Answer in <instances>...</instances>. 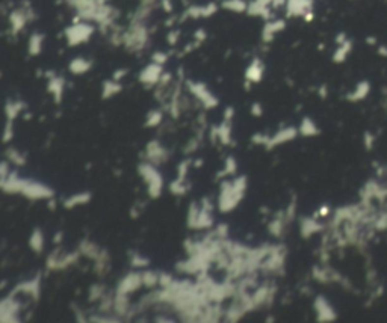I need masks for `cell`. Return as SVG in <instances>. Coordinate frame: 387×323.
Segmentation results:
<instances>
[{
  "mask_svg": "<svg viewBox=\"0 0 387 323\" xmlns=\"http://www.w3.org/2000/svg\"><path fill=\"white\" fill-rule=\"evenodd\" d=\"M138 169L142 180L147 183V193L151 198H159L162 193V188H164V178H162V175L156 169L154 163H151V162H142Z\"/></svg>",
  "mask_w": 387,
  "mask_h": 323,
  "instance_id": "obj_2",
  "label": "cell"
},
{
  "mask_svg": "<svg viewBox=\"0 0 387 323\" xmlns=\"http://www.w3.org/2000/svg\"><path fill=\"white\" fill-rule=\"evenodd\" d=\"M235 115V109L233 108H227L226 109V113H224V121H230Z\"/></svg>",
  "mask_w": 387,
  "mask_h": 323,
  "instance_id": "obj_53",
  "label": "cell"
},
{
  "mask_svg": "<svg viewBox=\"0 0 387 323\" xmlns=\"http://www.w3.org/2000/svg\"><path fill=\"white\" fill-rule=\"evenodd\" d=\"M162 6H164V11H167V12L173 11V5H171L170 0H162Z\"/></svg>",
  "mask_w": 387,
  "mask_h": 323,
  "instance_id": "obj_54",
  "label": "cell"
},
{
  "mask_svg": "<svg viewBox=\"0 0 387 323\" xmlns=\"http://www.w3.org/2000/svg\"><path fill=\"white\" fill-rule=\"evenodd\" d=\"M284 219L286 217H281V219H274L269 222L268 225V230L272 236H281L283 234V230H284Z\"/></svg>",
  "mask_w": 387,
  "mask_h": 323,
  "instance_id": "obj_37",
  "label": "cell"
},
{
  "mask_svg": "<svg viewBox=\"0 0 387 323\" xmlns=\"http://www.w3.org/2000/svg\"><path fill=\"white\" fill-rule=\"evenodd\" d=\"M121 83H118L117 80H106V82L103 83V94H101V97H103L105 100L108 98H112L114 95H117L118 92H121Z\"/></svg>",
  "mask_w": 387,
  "mask_h": 323,
  "instance_id": "obj_26",
  "label": "cell"
},
{
  "mask_svg": "<svg viewBox=\"0 0 387 323\" xmlns=\"http://www.w3.org/2000/svg\"><path fill=\"white\" fill-rule=\"evenodd\" d=\"M64 85H65V82H64L62 77L53 76V77L49 79V86H47V89H49V92L55 97V102H56V103H59L60 100H62Z\"/></svg>",
  "mask_w": 387,
  "mask_h": 323,
  "instance_id": "obj_18",
  "label": "cell"
},
{
  "mask_svg": "<svg viewBox=\"0 0 387 323\" xmlns=\"http://www.w3.org/2000/svg\"><path fill=\"white\" fill-rule=\"evenodd\" d=\"M227 231H229V227L226 224H219L216 227V231H215V236L218 239H226L227 237Z\"/></svg>",
  "mask_w": 387,
  "mask_h": 323,
  "instance_id": "obj_46",
  "label": "cell"
},
{
  "mask_svg": "<svg viewBox=\"0 0 387 323\" xmlns=\"http://www.w3.org/2000/svg\"><path fill=\"white\" fill-rule=\"evenodd\" d=\"M238 171V163H236V160H235V157H227V160H226V168H224L218 175H216V178H222V177H227V175H233L235 172Z\"/></svg>",
  "mask_w": 387,
  "mask_h": 323,
  "instance_id": "obj_33",
  "label": "cell"
},
{
  "mask_svg": "<svg viewBox=\"0 0 387 323\" xmlns=\"http://www.w3.org/2000/svg\"><path fill=\"white\" fill-rule=\"evenodd\" d=\"M14 137V129H12V121H6L5 132H3V142L8 144L9 140Z\"/></svg>",
  "mask_w": 387,
  "mask_h": 323,
  "instance_id": "obj_43",
  "label": "cell"
},
{
  "mask_svg": "<svg viewBox=\"0 0 387 323\" xmlns=\"http://www.w3.org/2000/svg\"><path fill=\"white\" fill-rule=\"evenodd\" d=\"M6 156H8V160L11 162V163H14V165L22 166V165L26 163V156L22 154L20 151H17L15 148H9V150L6 151Z\"/></svg>",
  "mask_w": 387,
  "mask_h": 323,
  "instance_id": "obj_32",
  "label": "cell"
},
{
  "mask_svg": "<svg viewBox=\"0 0 387 323\" xmlns=\"http://www.w3.org/2000/svg\"><path fill=\"white\" fill-rule=\"evenodd\" d=\"M146 156H147L149 162H151V163L156 165V163H164V162L168 159L170 153L162 147L157 140H151L146 148Z\"/></svg>",
  "mask_w": 387,
  "mask_h": 323,
  "instance_id": "obj_12",
  "label": "cell"
},
{
  "mask_svg": "<svg viewBox=\"0 0 387 323\" xmlns=\"http://www.w3.org/2000/svg\"><path fill=\"white\" fill-rule=\"evenodd\" d=\"M126 74H127V70H118V71L114 73V80H117V82H118V80H121Z\"/></svg>",
  "mask_w": 387,
  "mask_h": 323,
  "instance_id": "obj_52",
  "label": "cell"
},
{
  "mask_svg": "<svg viewBox=\"0 0 387 323\" xmlns=\"http://www.w3.org/2000/svg\"><path fill=\"white\" fill-rule=\"evenodd\" d=\"M263 73H265V65L262 64L260 59L256 57L245 71V79L251 83H259L263 77Z\"/></svg>",
  "mask_w": 387,
  "mask_h": 323,
  "instance_id": "obj_15",
  "label": "cell"
},
{
  "mask_svg": "<svg viewBox=\"0 0 387 323\" xmlns=\"http://www.w3.org/2000/svg\"><path fill=\"white\" fill-rule=\"evenodd\" d=\"M22 195H25L29 199H50L53 198V190L43 183H36V181L29 180Z\"/></svg>",
  "mask_w": 387,
  "mask_h": 323,
  "instance_id": "obj_7",
  "label": "cell"
},
{
  "mask_svg": "<svg viewBox=\"0 0 387 323\" xmlns=\"http://www.w3.org/2000/svg\"><path fill=\"white\" fill-rule=\"evenodd\" d=\"M222 8L227 11H233V12H243L248 9V5L243 2V0H224Z\"/></svg>",
  "mask_w": 387,
  "mask_h": 323,
  "instance_id": "obj_31",
  "label": "cell"
},
{
  "mask_svg": "<svg viewBox=\"0 0 387 323\" xmlns=\"http://www.w3.org/2000/svg\"><path fill=\"white\" fill-rule=\"evenodd\" d=\"M124 43L129 49L133 50H139L144 47V44L147 43V30L146 27H142L141 25H135L132 26V29L124 35Z\"/></svg>",
  "mask_w": 387,
  "mask_h": 323,
  "instance_id": "obj_6",
  "label": "cell"
},
{
  "mask_svg": "<svg viewBox=\"0 0 387 323\" xmlns=\"http://www.w3.org/2000/svg\"><path fill=\"white\" fill-rule=\"evenodd\" d=\"M29 245H30V249L36 254H41L43 249H44V234L39 228H35L30 239H29Z\"/></svg>",
  "mask_w": 387,
  "mask_h": 323,
  "instance_id": "obj_23",
  "label": "cell"
},
{
  "mask_svg": "<svg viewBox=\"0 0 387 323\" xmlns=\"http://www.w3.org/2000/svg\"><path fill=\"white\" fill-rule=\"evenodd\" d=\"M164 74V70H162V65L160 64H156V62H151L149 64L144 70L141 71L139 74V82L146 86H154L159 83V80Z\"/></svg>",
  "mask_w": 387,
  "mask_h": 323,
  "instance_id": "obj_8",
  "label": "cell"
},
{
  "mask_svg": "<svg viewBox=\"0 0 387 323\" xmlns=\"http://www.w3.org/2000/svg\"><path fill=\"white\" fill-rule=\"evenodd\" d=\"M173 284V276L167 272H160L159 273V286L162 289H167Z\"/></svg>",
  "mask_w": 387,
  "mask_h": 323,
  "instance_id": "obj_41",
  "label": "cell"
},
{
  "mask_svg": "<svg viewBox=\"0 0 387 323\" xmlns=\"http://www.w3.org/2000/svg\"><path fill=\"white\" fill-rule=\"evenodd\" d=\"M15 290H22L26 295H32L33 297H38L39 295V276L32 279V281H26L23 284H18L15 287Z\"/></svg>",
  "mask_w": 387,
  "mask_h": 323,
  "instance_id": "obj_25",
  "label": "cell"
},
{
  "mask_svg": "<svg viewBox=\"0 0 387 323\" xmlns=\"http://www.w3.org/2000/svg\"><path fill=\"white\" fill-rule=\"evenodd\" d=\"M188 88L189 91L200 100L206 109H215L218 106V98L208 89V86L205 83L200 82H192V80H188Z\"/></svg>",
  "mask_w": 387,
  "mask_h": 323,
  "instance_id": "obj_5",
  "label": "cell"
},
{
  "mask_svg": "<svg viewBox=\"0 0 387 323\" xmlns=\"http://www.w3.org/2000/svg\"><path fill=\"white\" fill-rule=\"evenodd\" d=\"M142 284H144V281H142V273H138V272H132L129 275H126L123 279L119 281L118 284V289H117V293H123V295H129L135 290H138Z\"/></svg>",
  "mask_w": 387,
  "mask_h": 323,
  "instance_id": "obj_9",
  "label": "cell"
},
{
  "mask_svg": "<svg viewBox=\"0 0 387 323\" xmlns=\"http://www.w3.org/2000/svg\"><path fill=\"white\" fill-rule=\"evenodd\" d=\"M28 181L29 180L20 178L17 172H11L6 178L2 180L0 186H2L3 192H6V193H22Z\"/></svg>",
  "mask_w": 387,
  "mask_h": 323,
  "instance_id": "obj_11",
  "label": "cell"
},
{
  "mask_svg": "<svg viewBox=\"0 0 387 323\" xmlns=\"http://www.w3.org/2000/svg\"><path fill=\"white\" fill-rule=\"evenodd\" d=\"M130 263L135 269H144L150 265V260L146 258V257H142V255H138V254H133L132 255V260H130Z\"/></svg>",
  "mask_w": 387,
  "mask_h": 323,
  "instance_id": "obj_39",
  "label": "cell"
},
{
  "mask_svg": "<svg viewBox=\"0 0 387 323\" xmlns=\"http://www.w3.org/2000/svg\"><path fill=\"white\" fill-rule=\"evenodd\" d=\"M89 199H91V193H89V192H80V193H76V195L68 196V198L64 201V207H65V209H74V207L87 204Z\"/></svg>",
  "mask_w": 387,
  "mask_h": 323,
  "instance_id": "obj_20",
  "label": "cell"
},
{
  "mask_svg": "<svg viewBox=\"0 0 387 323\" xmlns=\"http://www.w3.org/2000/svg\"><path fill=\"white\" fill-rule=\"evenodd\" d=\"M218 11V6L215 3H208L206 6H203V17H210Z\"/></svg>",
  "mask_w": 387,
  "mask_h": 323,
  "instance_id": "obj_47",
  "label": "cell"
},
{
  "mask_svg": "<svg viewBox=\"0 0 387 323\" xmlns=\"http://www.w3.org/2000/svg\"><path fill=\"white\" fill-rule=\"evenodd\" d=\"M43 41H44V35L41 33H33L29 39V53L32 56H36L41 53L43 50Z\"/></svg>",
  "mask_w": 387,
  "mask_h": 323,
  "instance_id": "obj_27",
  "label": "cell"
},
{
  "mask_svg": "<svg viewBox=\"0 0 387 323\" xmlns=\"http://www.w3.org/2000/svg\"><path fill=\"white\" fill-rule=\"evenodd\" d=\"M170 190L174 195H185L189 190V185H186L185 181H181V180H176L170 185Z\"/></svg>",
  "mask_w": 387,
  "mask_h": 323,
  "instance_id": "obj_38",
  "label": "cell"
},
{
  "mask_svg": "<svg viewBox=\"0 0 387 323\" xmlns=\"http://www.w3.org/2000/svg\"><path fill=\"white\" fill-rule=\"evenodd\" d=\"M369 83L368 82H361V83H358L357 85V88H356V91L353 92V94H350L348 95V100L350 102H358V100H363L366 95L369 94Z\"/></svg>",
  "mask_w": 387,
  "mask_h": 323,
  "instance_id": "obj_30",
  "label": "cell"
},
{
  "mask_svg": "<svg viewBox=\"0 0 387 323\" xmlns=\"http://www.w3.org/2000/svg\"><path fill=\"white\" fill-rule=\"evenodd\" d=\"M297 135H298V130L295 127H284L280 132H277L274 136L269 137V142L267 144V148L272 150L277 145L286 144V142H289V140H294L297 137Z\"/></svg>",
  "mask_w": 387,
  "mask_h": 323,
  "instance_id": "obj_13",
  "label": "cell"
},
{
  "mask_svg": "<svg viewBox=\"0 0 387 323\" xmlns=\"http://www.w3.org/2000/svg\"><path fill=\"white\" fill-rule=\"evenodd\" d=\"M101 296H103V286H100V284L92 286L91 290H89V300L94 302V300L100 299Z\"/></svg>",
  "mask_w": 387,
  "mask_h": 323,
  "instance_id": "obj_42",
  "label": "cell"
},
{
  "mask_svg": "<svg viewBox=\"0 0 387 323\" xmlns=\"http://www.w3.org/2000/svg\"><path fill=\"white\" fill-rule=\"evenodd\" d=\"M62 237H64V234H62V233H60V231H59V233H56V236H55L53 242H55V243L58 245V243H59V242H60V240H62Z\"/></svg>",
  "mask_w": 387,
  "mask_h": 323,
  "instance_id": "obj_55",
  "label": "cell"
},
{
  "mask_svg": "<svg viewBox=\"0 0 387 323\" xmlns=\"http://www.w3.org/2000/svg\"><path fill=\"white\" fill-rule=\"evenodd\" d=\"M0 174H2V180L6 178V177L11 174V172H9V166H8V162H6V160L2 163V172H0Z\"/></svg>",
  "mask_w": 387,
  "mask_h": 323,
  "instance_id": "obj_50",
  "label": "cell"
},
{
  "mask_svg": "<svg viewBox=\"0 0 387 323\" xmlns=\"http://www.w3.org/2000/svg\"><path fill=\"white\" fill-rule=\"evenodd\" d=\"M284 26H286V25H284L283 20H274V22H268L267 25H265V27H263V35H262L263 41H265V43L272 41L275 33L281 32V30L284 29Z\"/></svg>",
  "mask_w": 387,
  "mask_h": 323,
  "instance_id": "obj_17",
  "label": "cell"
},
{
  "mask_svg": "<svg viewBox=\"0 0 387 323\" xmlns=\"http://www.w3.org/2000/svg\"><path fill=\"white\" fill-rule=\"evenodd\" d=\"M91 60H88V59H85V57H76V59H73L71 62H70V65H68V70H70V73H73V74H84V73H87V71H89L91 70Z\"/></svg>",
  "mask_w": 387,
  "mask_h": 323,
  "instance_id": "obj_21",
  "label": "cell"
},
{
  "mask_svg": "<svg viewBox=\"0 0 387 323\" xmlns=\"http://www.w3.org/2000/svg\"><path fill=\"white\" fill-rule=\"evenodd\" d=\"M191 165H192L191 159H186V160H183V162H181V163L179 165V175H177V180H181V181H185V180H186V174H188V169H189Z\"/></svg>",
  "mask_w": 387,
  "mask_h": 323,
  "instance_id": "obj_40",
  "label": "cell"
},
{
  "mask_svg": "<svg viewBox=\"0 0 387 323\" xmlns=\"http://www.w3.org/2000/svg\"><path fill=\"white\" fill-rule=\"evenodd\" d=\"M350 50H351V43H350V41H345V43H342V44L339 46V49L336 50V53H334L333 59L336 60V62H342V60H345L346 54L350 53Z\"/></svg>",
  "mask_w": 387,
  "mask_h": 323,
  "instance_id": "obj_36",
  "label": "cell"
},
{
  "mask_svg": "<svg viewBox=\"0 0 387 323\" xmlns=\"http://www.w3.org/2000/svg\"><path fill=\"white\" fill-rule=\"evenodd\" d=\"M216 137L222 145H229L232 142V126L229 121H224L221 126L213 127L212 139L215 140Z\"/></svg>",
  "mask_w": 387,
  "mask_h": 323,
  "instance_id": "obj_16",
  "label": "cell"
},
{
  "mask_svg": "<svg viewBox=\"0 0 387 323\" xmlns=\"http://www.w3.org/2000/svg\"><path fill=\"white\" fill-rule=\"evenodd\" d=\"M49 206H50V210H56V201H55L53 198H50V203H49Z\"/></svg>",
  "mask_w": 387,
  "mask_h": 323,
  "instance_id": "obj_57",
  "label": "cell"
},
{
  "mask_svg": "<svg viewBox=\"0 0 387 323\" xmlns=\"http://www.w3.org/2000/svg\"><path fill=\"white\" fill-rule=\"evenodd\" d=\"M79 252L82 254V255H87L89 258H97L100 251H98V246L95 243H92V242H88V240H84L82 243H80L79 246Z\"/></svg>",
  "mask_w": 387,
  "mask_h": 323,
  "instance_id": "obj_29",
  "label": "cell"
},
{
  "mask_svg": "<svg viewBox=\"0 0 387 323\" xmlns=\"http://www.w3.org/2000/svg\"><path fill=\"white\" fill-rule=\"evenodd\" d=\"M162 118H164V115H162L160 110H150L147 113V118H146V127H156L162 123Z\"/></svg>",
  "mask_w": 387,
  "mask_h": 323,
  "instance_id": "obj_35",
  "label": "cell"
},
{
  "mask_svg": "<svg viewBox=\"0 0 387 323\" xmlns=\"http://www.w3.org/2000/svg\"><path fill=\"white\" fill-rule=\"evenodd\" d=\"M179 36H180V32H179V30L170 32V33H168V43H170L171 46L177 44V39H179Z\"/></svg>",
  "mask_w": 387,
  "mask_h": 323,
  "instance_id": "obj_49",
  "label": "cell"
},
{
  "mask_svg": "<svg viewBox=\"0 0 387 323\" xmlns=\"http://www.w3.org/2000/svg\"><path fill=\"white\" fill-rule=\"evenodd\" d=\"M251 115L253 116H262L263 115V108H262L260 103H254L251 106Z\"/></svg>",
  "mask_w": 387,
  "mask_h": 323,
  "instance_id": "obj_48",
  "label": "cell"
},
{
  "mask_svg": "<svg viewBox=\"0 0 387 323\" xmlns=\"http://www.w3.org/2000/svg\"><path fill=\"white\" fill-rule=\"evenodd\" d=\"M212 225H213V217L210 212L192 203L188 213V227L191 230H206L210 228Z\"/></svg>",
  "mask_w": 387,
  "mask_h": 323,
  "instance_id": "obj_3",
  "label": "cell"
},
{
  "mask_svg": "<svg viewBox=\"0 0 387 323\" xmlns=\"http://www.w3.org/2000/svg\"><path fill=\"white\" fill-rule=\"evenodd\" d=\"M28 12L23 11V9H17L14 12H11V17H9V22H11V26H12V32L14 33H18L22 30L28 22Z\"/></svg>",
  "mask_w": 387,
  "mask_h": 323,
  "instance_id": "obj_19",
  "label": "cell"
},
{
  "mask_svg": "<svg viewBox=\"0 0 387 323\" xmlns=\"http://www.w3.org/2000/svg\"><path fill=\"white\" fill-rule=\"evenodd\" d=\"M328 212H330V210H328V207H327V206H324V207H321V210H319V215H321V216H327V215H328Z\"/></svg>",
  "mask_w": 387,
  "mask_h": 323,
  "instance_id": "obj_56",
  "label": "cell"
},
{
  "mask_svg": "<svg viewBox=\"0 0 387 323\" xmlns=\"http://www.w3.org/2000/svg\"><path fill=\"white\" fill-rule=\"evenodd\" d=\"M288 15L292 17H299L304 15L305 12L312 11L313 0H288Z\"/></svg>",
  "mask_w": 387,
  "mask_h": 323,
  "instance_id": "obj_14",
  "label": "cell"
},
{
  "mask_svg": "<svg viewBox=\"0 0 387 323\" xmlns=\"http://www.w3.org/2000/svg\"><path fill=\"white\" fill-rule=\"evenodd\" d=\"M94 33V27L88 23H74L73 26L65 29V36L68 46H79L87 43Z\"/></svg>",
  "mask_w": 387,
  "mask_h": 323,
  "instance_id": "obj_4",
  "label": "cell"
},
{
  "mask_svg": "<svg viewBox=\"0 0 387 323\" xmlns=\"http://www.w3.org/2000/svg\"><path fill=\"white\" fill-rule=\"evenodd\" d=\"M247 189V177L240 175L235 181H222L221 192L218 198V209L222 213H229L238 207V204L243 199V193Z\"/></svg>",
  "mask_w": 387,
  "mask_h": 323,
  "instance_id": "obj_1",
  "label": "cell"
},
{
  "mask_svg": "<svg viewBox=\"0 0 387 323\" xmlns=\"http://www.w3.org/2000/svg\"><path fill=\"white\" fill-rule=\"evenodd\" d=\"M315 310L319 322H331L336 319V311L330 305V302L324 296H318L315 299Z\"/></svg>",
  "mask_w": 387,
  "mask_h": 323,
  "instance_id": "obj_10",
  "label": "cell"
},
{
  "mask_svg": "<svg viewBox=\"0 0 387 323\" xmlns=\"http://www.w3.org/2000/svg\"><path fill=\"white\" fill-rule=\"evenodd\" d=\"M299 133H301L302 136L310 137V136H316V135H319V129H318V126L315 124V121H313V119H310L309 116H305V118H302V121H301Z\"/></svg>",
  "mask_w": 387,
  "mask_h": 323,
  "instance_id": "obj_24",
  "label": "cell"
},
{
  "mask_svg": "<svg viewBox=\"0 0 387 323\" xmlns=\"http://www.w3.org/2000/svg\"><path fill=\"white\" fill-rule=\"evenodd\" d=\"M251 140H253L254 144H257V145H265V147H267V144L269 142V136H267V135H259V133H257V135L253 136Z\"/></svg>",
  "mask_w": 387,
  "mask_h": 323,
  "instance_id": "obj_44",
  "label": "cell"
},
{
  "mask_svg": "<svg viewBox=\"0 0 387 323\" xmlns=\"http://www.w3.org/2000/svg\"><path fill=\"white\" fill-rule=\"evenodd\" d=\"M142 281H144L146 287H154L159 286V273L154 270H146L142 272Z\"/></svg>",
  "mask_w": 387,
  "mask_h": 323,
  "instance_id": "obj_34",
  "label": "cell"
},
{
  "mask_svg": "<svg viewBox=\"0 0 387 323\" xmlns=\"http://www.w3.org/2000/svg\"><path fill=\"white\" fill-rule=\"evenodd\" d=\"M322 230V225L321 224H318V220H315V219H302L301 220V236L302 237H310L312 234H315V233H318V231H321Z\"/></svg>",
  "mask_w": 387,
  "mask_h": 323,
  "instance_id": "obj_22",
  "label": "cell"
},
{
  "mask_svg": "<svg viewBox=\"0 0 387 323\" xmlns=\"http://www.w3.org/2000/svg\"><path fill=\"white\" fill-rule=\"evenodd\" d=\"M26 109V103L23 102H8L6 103V118L8 121H14L20 112H23Z\"/></svg>",
  "mask_w": 387,
  "mask_h": 323,
  "instance_id": "obj_28",
  "label": "cell"
},
{
  "mask_svg": "<svg viewBox=\"0 0 387 323\" xmlns=\"http://www.w3.org/2000/svg\"><path fill=\"white\" fill-rule=\"evenodd\" d=\"M195 39H197V43H201V41H205L206 39V32L205 30H197L195 32Z\"/></svg>",
  "mask_w": 387,
  "mask_h": 323,
  "instance_id": "obj_51",
  "label": "cell"
},
{
  "mask_svg": "<svg viewBox=\"0 0 387 323\" xmlns=\"http://www.w3.org/2000/svg\"><path fill=\"white\" fill-rule=\"evenodd\" d=\"M167 60H168V54L164 53V52H157V53L153 54V62H156V64L164 65Z\"/></svg>",
  "mask_w": 387,
  "mask_h": 323,
  "instance_id": "obj_45",
  "label": "cell"
}]
</instances>
